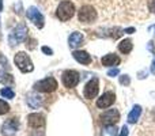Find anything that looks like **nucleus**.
<instances>
[{
    "label": "nucleus",
    "mask_w": 155,
    "mask_h": 136,
    "mask_svg": "<svg viewBox=\"0 0 155 136\" xmlns=\"http://www.w3.org/2000/svg\"><path fill=\"white\" fill-rule=\"evenodd\" d=\"M98 91H99V82L97 78H93V79H90L86 83L84 88H83V95L87 99H93L98 95Z\"/></svg>",
    "instance_id": "423d86ee"
},
{
    "label": "nucleus",
    "mask_w": 155,
    "mask_h": 136,
    "mask_svg": "<svg viewBox=\"0 0 155 136\" xmlns=\"http://www.w3.org/2000/svg\"><path fill=\"white\" fill-rule=\"evenodd\" d=\"M57 87H59V83L52 76L45 78V79L40 80V82H37L34 85V88L37 91H40V93H53V91L57 90Z\"/></svg>",
    "instance_id": "7ed1b4c3"
},
{
    "label": "nucleus",
    "mask_w": 155,
    "mask_h": 136,
    "mask_svg": "<svg viewBox=\"0 0 155 136\" xmlns=\"http://www.w3.org/2000/svg\"><path fill=\"white\" fill-rule=\"evenodd\" d=\"M148 10L155 14V0H148Z\"/></svg>",
    "instance_id": "393cba45"
},
{
    "label": "nucleus",
    "mask_w": 155,
    "mask_h": 136,
    "mask_svg": "<svg viewBox=\"0 0 155 136\" xmlns=\"http://www.w3.org/2000/svg\"><path fill=\"white\" fill-rule=\"evenodd\" d=\"M134 32H135L134 27H129V29H127V30H125V33H134Z\"/></svg>",
    "instance_id": "c85d7f7f"
},
{
    "label": "nucleus",
    "mask_w": 155,
    "mask_h": 136,
    "mask_svg": "<svg viewBox=\"0 0 155 136\" xmlns=\"http://www.w3.org/2000/svg\"><path fill=\"white\" fill-rule=\"evenodd\" d=\"M8 112H10V105H8L5 101L0 99V116L5 114V113H8Z\"/></svg>",
    "instance_id": "4be33fe9"
},
{
    "label": "nucleus",
    "mask_w": 155,
    "mask_h": 136,
    "mask_svg": "<svg viewBox=\"0 0 155 136\" xmlns=\"http://www.w3.org/2000/svg\"><path fill=\"white\" fill-rule=\"evenodd\" d=\"M129 129H128V127L127 125H124L123 128H121V132H120V136H128V134H129Z\"/></svg>",
    "instance_id": "bb28decb"
},
{
    "label": "nucleus",
    "mask_w": 155,
    "mask_h": 136,
    "mask_svg": "<svg viewBox=\"0 0 155 136\" xmlns=\"http://www.w3.org/2000/svg\"><path fill=\"white\" fill-rule=\"evenodd\" d=\"M0 95L4 97V98H8V99H12L14 97H15V93H14V90L11 87H4L0 90Z\"/></svg>",
    "instance_id": "412c9836"
},
{
    "label": "nucleus",
    "mask_w": 155,
    "mask_h": 136,
    "mask_svg": "<svg viewBox=\"0 0 155 136\" xmlns=\"http://www.w3.org/2000/svg\"><path fill=\"white\" fill-rule=\"evenodd\" d=\"M118 68H113V69H110L109 72H107V76H112V78H114V76H117L118 75Z\"/></svg>",
    "instance_id": "b1692460"
},
{
    "label": "nucleus",
    "mask_w": 155,
    "mask_h": 136,
    "mask_svg": "<svg viewBox=\"0 0 155 136\" xmlns=\"http://www.w3.org/2000/svg\"><path fill=\"white\" fill-rule=\"evenodd\" d=\"M118 129L116 125H105L101 131V136H117Z\"/></svg>",
    "instance_id": "6ab92c4d"
},
{
    "label": "nucleus",
    "mask_w": 155,
    "mask_h": 136,
    "mask_svg": "<svg viewBox=\"0 0 155 136\" xmlns=\"http://www.w3.org/2000/svg\"><path fill=\"white\" fill-rule=\"evenodd\" d=\"M19 129V121L18 118L12 117L10 120L4 121L2 125V134L5 135V136H12L14 134H16Z\"/></svg>",
    "instance_id": "9d476101"
},
{
    "label": "nucleus",
    "mask_w": 155,
    "mask_h": 136,
    "mask_svg": "<svg viewBox=\"0 0 155 136\" xmlns=\"http://www.w3.org/2000/svg\"><path fill=\"white\" fill-rule=\"evenodd\" d=\"M78 18H79V22L84 25L93 23L97 19V11L93 5H83L79 11H78Z\"/></svg>",
    "instance_id": "20e7f679"
},
{
    "label": "nucleus",
    "mask_w": 155,
    "mask_h": 136,
    "mask_svg": "<svg viewBox=\"0 0 155 136\" xmlns=\"http://www.w3.org/2000/svg\"><path fill=\"white\" fill-rule=\"evenodd\" d=\"M80 76L75 69H67L63 72V85L67 88H72L79 83Z\"/></svg>",
    "instance_id": "6e6552de"
},
{
    "label": "nucleus",
    "mask_w": 155,
    "mask_h": 136,
    "mask_svg": "<svg viewBox=\"0 0 155 136\" xmlns=\"http://www.w3.org/2000/svg\"><path fill=\"white\" fill-rule=\"evenodd\" d=\"M83 42H84V37H83V34L79 32H74L72 34L70 35V38H68V44H70V46L74 49L82 46Z\"/></svg>",
    "instance_id": "ddd939ff"
},
{
    "label": "nucleus",
    "mask_w": 155,
    "mask_h": 136,
    "mask_svg": "<svg viewBox=\"0 0 155 136\" xmlns=\"http://www.w3.org/2000/svg\"><path fill=\"white\" fill-rule=\"evenodd\" d=\"M74 15H75V5H74V3L70 2V0H63L56 10L57 19L61 22H67L70 19H72Z\"/></svg>",
    "instance_id": "f257e3e1"
},
{
    "label": "nucleus",
    "mask_w": 155,
    "mask_h": 136,
    "mask_svg": "<svg viewBox=\"0 0 155 136\" xmlns=\"http://www.w3.org/2000/svg\"><path fill=\"white\" fill-rule=\"evenodd\" d=\"M27 18H29L30 22H33V23H34L38 29H42L44 25H45L44 15L35 7H30L29 10H27Z\"/></svg>",
    "instance_id": "9b49d317"
},
{
    "label": "nucleus",
    "mask_w": 155,
    "mask_h": 136,
    "mask_svg": "<svg viewBox=\"0 0 155 136\" xmlns=\"http://www.w3.org/2000/svg\"><path fill=\"white\" fill-rule=\"evenodd\" d=\"M151 72L155 75V61H153V64H151Z\"/></svg>",
    "instance_id": "cd10ccee"
},
{
    "label": "nucleus",
    "mask_w": 155,
    "mask_h": 136,
    "mask_svg": "<svg viewBox=\"0 0 155 136\" xmlns=\"http://www.w3.org/2000/svg\"><path fill=\"white\" fill-rule=\"evenodd\" d=\"M41 51H42L45 55H48V56H51V55L53 53V51H52L51 48H48V46H42V48H41Z\"/></svg>",
    "instance_id": "a878e982"
},
{
    "label": "nucleus",
    "mask_w": 155,
    "mask_h": 136,
    "mask_svg": "<svg viewBox=\"0 0 155 136\" xmlns=\"http://www.w3.org/2000/svg\"><path fill=\"white\" fill-rule=\"evenodd\" d=\"M27 125L34 129L41 128V127L45 125V117L41 113H30L27 116Z\"/></svg>",
    "instance_id": "f8f14e48"
},
{
    "label": "nucleus",
    "mask_w": 155,
    "mask_h": 136,
    "mask_svg": "<svg viewBox=\"0 0 155 136\" xmlns=\"http://www.w3.org/2000/svg\"><path fill=\"white\" fill-rule=\"evenodd\" d=\"M102 125H116L120 121V112L117 109H107L99 116Z\"/></svg>",
    "instance_id": "39448f33"
},
{
    "label": "nucleus",
    "mask_w": 155,
    "mask_h": 136,
    "mask_svg": "<svg viewBox=\"0 0 155 136\" xmlns=\"http://www.w3.org/2000/svg\"><path fill=\"white\" fill-rule=\"evenodd\" d=\"M0 83L3 85H12L14 83V78L11 74H4V72H0Z\"/></svg>",
    "instance_id": "aec40b11"
},
{
    "label": "nucleus",
    "mask_w": 155,
    "mask_h": 136,
    "mask_svg": "<svg viewBox=\"0 0 155 136\" xmlns=\"http://www.w3.org/2000/svg\"><path fill=\"white\" fill-rule=\"evenodd\" d=\"M72 56L78 63H80V64H83V65H87L91 63V56L86 51H75L72 53Z\"/></svg>",
    "instance_id": "2eb2a0df"
},
{
    "label": "nucleus",
    "mask_w": 155,
    "mask_h": 136,
    "mask_svg": "<svg viewBox=\"0 0 155 136\" xmlns=\"http://www.w3.org/2000/svg\"><path fill=\"white\" fill-rule=\"evenodd\" d=\"M140 114H142V106H140V105H135V106L132 108V110L129 112V114H128V123L129 124L137 123Z\"/></svg>",
    "instance_id": "dca6fc26"
},
{
    "label": "nucleus",
    "mask_w": 155,
    "mask_h": 136,
    "mask_svg": "<svg viewBox=\"0 0 155 136\" xmlns=\"http://www.w3.org/2000/svg\"><path fill=\"white\" fill-rule=\"evenodd\" d=\"M116 102V94L112 91H106L98 99H97V108L99 109H107Z\"/></svg>",
    "instance_id": "1a4fd4ad"
},
{
    "label": "nucleus",
    "mask_w": 155,
    "mask_h": 136,
    "mask_svg": "<svg viewBox=\"0 0 155 136\" xmlns=\"http://www.w3.org/2000/svg\"><path fill=\"white\" fill-rule=\"evenodd\" d=\"M14 61H15V65L21 69V72L23 74H27V72H31L34 69V65H33L31 59L29 57V55H26L25 52H18L14 57Z\"/></svg>",
    "instance_id": "f03ea898"
},
{
    "label": "nucleus",
    "mask_w": 155,
    "mask_h": 136,
    "mask_svg": "<svg viewBox=\"0 0 155 136\" xmlns=\"http://www.w3.org/2000/svg\"><path fill=\"white\" fill-rule=\"evenodd\" d=\"M101 61H102V65H104V67H116V65H118L121 63V59L117 56V55L109 53V55L102 57Z\"/></svg>",
    "instance_id": "4468645a"
},
{
    "label": "nucleus",
    "mask_w": 155,
    "mask_h": 136,
    "mask_svg": "<svg viewBox=\"0 0 155 136\" xmlns=\"http://www.w3.org/2000/svg\"><path fill=\"white\" fill-rule=\"evenodd\" d=\"M132 48H134V44H132L131 40H123L118 44V51L124 55H128L132 51Z\"/></svg>",
    "instance_id": "a211bd4d"
},
{
    "label": "nucleus",
    "mask_w": 155,
    "mask_h": 136,
    "mask_svg": "<svg viewBox=\"0 0 155 136\" xmlns=\"http://www.w3.org/2000/svg\"><path fill=\"white\" fill-rule=\"evenodd\" d=\"M120 83L121 85H124V86H127V85L131 83V79H129L128 75H123V76H120Z\"/></svg>",
    "instance_id": "5701e85b"
},
{
    "label": "nucleus",
    "mask_w": 155,
    "mask_h": 136,
    "mask_svg": "<svg viewBox=\"0 0 155 136\" xmlns=\"http://www.w3.org/2000/svg\"><path fill=\"white\" fill-rule=\"evenodd\" d=\"M27 104H29V106L33 108V109H38V108L42 105V98H41L40 95L31 94V95L27 97Z\"/></svg>",
    "instance_id": "f3484780"
},
{
    "label": "nucleus",
    "mask_w": 155,
    "mask_h": 136,
    "mask_svg": "<svg viewBox=\"0 0 155 136\" xmlns=\"http://www.w3.org/2000/svg\"><path fill=\"white\" fill-rule=\"evenodd\" d=\"M26 37H27V27L25 25H18L10 34V42L14 46L18 42H22L23 40H26Z\"/></svg>",
    "instance_id": "0eeeda50"
}]
</instances>
